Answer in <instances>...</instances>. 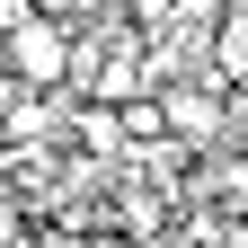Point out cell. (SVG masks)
<instances>
[{"mask_svg":"<svg viewBox=\"0 0 248 248\" xmlns=\"http://www.w3.org/2000/svg\"><path fill=\"white\" fill-rule=\"evenodd\" d=\"M204 80L213 89H248V9H213V27H204Z\"/></svg>","mask_w":248,"mask_h":248,"instance_id":"cell-1","label":"cell"}]
</instances>
